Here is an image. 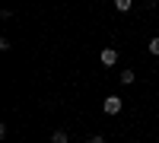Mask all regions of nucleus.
<instances>
[{
	"label": "nucleus",
	"mask_w": 159,
	"mask_h": 143,
	"mask_svg": "<svg viewBox=\"0 0 159 143\" xmlns=\"http://www.w3.org/2000/svg\"><path fill=\"white\" fill-rule=\"evenodd\" d=\"M130 7H134V0H115V10L118 13H127Z\"/></svg>",
	"instance_id": "3"
},
{
	"label": "nucleus",
	"mask_w": 159,
	"mask_h": 143,
	"mask_svg": "<svg viewBox=\"0 0 159 143\" xmlns=\"http://www.w3.org/2000/svg\"><path fill=\"white\" fill-rule=\"evenodd\" d=\"M102 108H105V114H121V96H105Z\"/></svg>",
	"instance_id": "1"
},
{
	"label": "nucleus",
	"mask_w": 159,
	"mask_h": 143,
	"mask_svg": "<svg viewBox=\"0 0 159 143\" xmlns=\"http://www.w3.org/2000/svg\"><path fill=\"white\" fill-rule=\"evenodd\" d=\"M147 48H150V54H156V57H159V35H156V38H150V45H147Z\"/></svg>",
	"instance_id": "5"
},
{
	"label": "nucleus",
	"mask_w": 159,
	"mask_h": 143,
	"mask_svg": "<svg viewBox=\"0 0 159 143\" xmlns=\"http://www.w3.org/2000/svg\"><path fill=\"white\" fill-rule=\"evenodd\" d=\"M102 64H105V67H115V64H118V51L115 48H102Z\"/></svg>",
	"instance_id": "2"
},
{
	"label": "nucleus",
	"mask_w": 159,
	"mask_h": 143,
	"mask_svg": "<svg viewBox=\"0 0 159 143\" xmlns=\"http://www.w3.org/2000/svg\"><path fill=\"white\" fill-rule=\"evenodd\" d=\"M121 83H134V70H121Z\"/></svg>",
	"instance_id": "6"
},
{
	"label": "nucleus",
	"mask_w": 159,
	"mask_h": 143,
	"mask_svg": "<svg viewBox=\"0 0 159 143\" xmlns=\"http://www.w3.org/2000/svg\"><path fill=\"white\" fill-rule=\"evenodd\" d=\"M51 143H70V137L64 131H54V134H51Z\"/></svg>",
	"instance_id": "4"
},
{
	"label": "nucleus",
	"mask_w": 159,
	"mask_h": 143,
	"mask_svg": "<svg viewBox=\"0 0 159 143\" xmlns=\"http://www.w3.org/2000/svg\"><path fill=\"white\" fill-rule=\"evenodd\" d=\"M89 143H105V137H92V140H89Z\"/></svg>",
	"instance_id": "7"
}]
</instances>
